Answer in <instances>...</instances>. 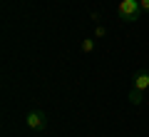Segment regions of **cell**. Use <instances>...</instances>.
Here are the masks:
<instances>
[{
    "instance_id": "4",
    "label": "cell",
    "mask_w": 149,
    "mask_h": 137,
    "mask_svg": "<svg viewBox=\"0 0 149 137\" xmlns=\"http://www.w3.org/2000/svg\"><path fill=\"white\" fill-rule=\"evenodd\" d=\"M127 100L132 102V105H142V102H144V92L137 90V87H132V90H129V95H127Z\"/></svg>"
},
{
    "instance_id": "1",
    "label": "cell",
    "mask_w": 149,
    "mask_h": 137,
    "mask_svg": "<svg viewBox=\"0 0 149 137\" xmlns=\"http://www.w3.org/2000/svg\"><path fill=\"white\" fill-rule=\"evenodd\" d=\"M142 5H139V0H122L117 5V18L122 22H137L142 18Z\"/></svg>"
},
{
    "instance_id": "2",
    "label": "cell",
    "mask_w": 149,
    "mask_h": 137,
    "mask_svg": "<svg viewBox=\"0 0 149 137\" xmlns=\"http://www.w3.org/2000/svg\"><path fill=\"white\" fill-rule=\"evenodd\" d=\"M25 125H27V130H32V132H42L45 127H47V115H45V110H30L25 115Z\"/></svg>"
},
{
    "instance_id": "5",
    "label": "cell",
    "mask_w": 149,
    "mask_h": 137,
    "mask_svg": "<svg viewBox=\"0 0 149 137\" xmlns=\"http://www.w3.org/2000/svg\"><path fill=\"white\" fill-rule=\"evenodd\" d=\"M139 5H142L144 13H149V0H139Z\"/></svg>"
},
{
    "instance_id": "3",
    "label": "cell",
    "mask_w": 149,
    "mask_h": 137,
    "mask_svg": "<svg viewBox=\"0 0 149 137\" xmlns=\"http://www.w3.org/2000/svg\"><path fill=\"white\" fill-rule=\"evenodd\" d=\"M132 87L142 90V92L149 87V72H147V70H139V72H134V77H132Z\"/></svg>"
}]
</instances>
